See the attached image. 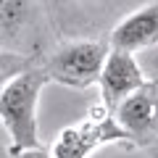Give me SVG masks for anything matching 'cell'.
I'll return each instance as SVG.
<instances>
[{"label":"cell","mask_w":158,"mask_h":158,"mask_svg":"<svg viewBox=\"0 0 158 158\" xmlns=\"http://www.w3.org/2000/svg\"><path fill=\"white\" fill-rule=\"evenodd\" d=\"M150 79L142 74L140 63L135 61L132 53L111 50L100 77V103H106L111 111H116L127 98L140 92Z\"/></svg>","instance_id":"5b68a950"},{"label":"cell","mask_w":158,"mask_h":158,"mask_svg":"<svg viewBox=\"0 0 158 158\" xmlns=\"http://www.w3.org/2000/svg\"><path fill=\"white\" fill-rule=\"evenodd\" d=\"M8 158H53V153L40 148V150H24V153H16V156H8Z\"/></svg>","instance_id":"52a82bcc"},{"label":"cell","mask_w":158,"mask_h":158,"mask_svg":"<svg viewBox=\"0 0 158 158\" xmlns=\"http://www.w3.org/2000/svg\"><path fill=\"white\" fill-rule=\"evenodd\" d=\"M103 145H132V137L121 129L116 113L106 103H95L85 118L63 127L50 145L53 158H90Z\"/></svg>","instance_id":"7a4b0ae2"},{"label":"cell","mask_w":158,"mask_h":158,"mask_svg":"<svg viewBox=\"0 0 158 158\" xmlns=\"http://www.w3.org/2000/svg\"><path fill=\"white\" fill-rule=\"evenodd\" d=\"M116 121L132 137V145L150 148L158 142V79H150L140 92L116 108Z\"/></svg>","instance_id":"277c9868"},{"label":"cell","mask_w":158,"mask_h":158,"mask_svg":"<svg viewBox=\"0 0 158 158\" xmlns=\"http://www.w3.org/2000/svg\"><path fill=\"white\" fill-rule=\"evenodd\" d=\"M108 45L111 50L132 53V56L142 48L158 45V3H148V6L132 11L129 16H124L111 29Z\"/></svg>","instance_id":"8992f818"},{"label":"cell","mask_w":158,"mask_h":158,"mask_svg":"<svg viewBox=\"0 0 158 158\" xmlns=\"http://www.w3.org/2000/svg\"><path fill=\"white\" fill-rule=\"evenodd\" d=\"M108 56H111L108 40H69L48 56L42 69L50 82H58L71 90H87L92 85H100Z\"/></svg>","instance_id":"3957f363"},{"label":"cell","mask_w":158,"mask_h":158,"mask_svg":"<svg viewBox=\"0 0 158 158\" xmlns=\"http://www.w3.org/2000/svg\"><path fill=\"white\" fill-rule=\"evenodd\" d=\"M50 82L42 66H34L24 71L21 77L3 85L0 92V116L11 135L8 156H16L24 150H40V127H37V103L42 87Z\"/></svg>","instance_id":"6da1fadb"}]
</instances>
